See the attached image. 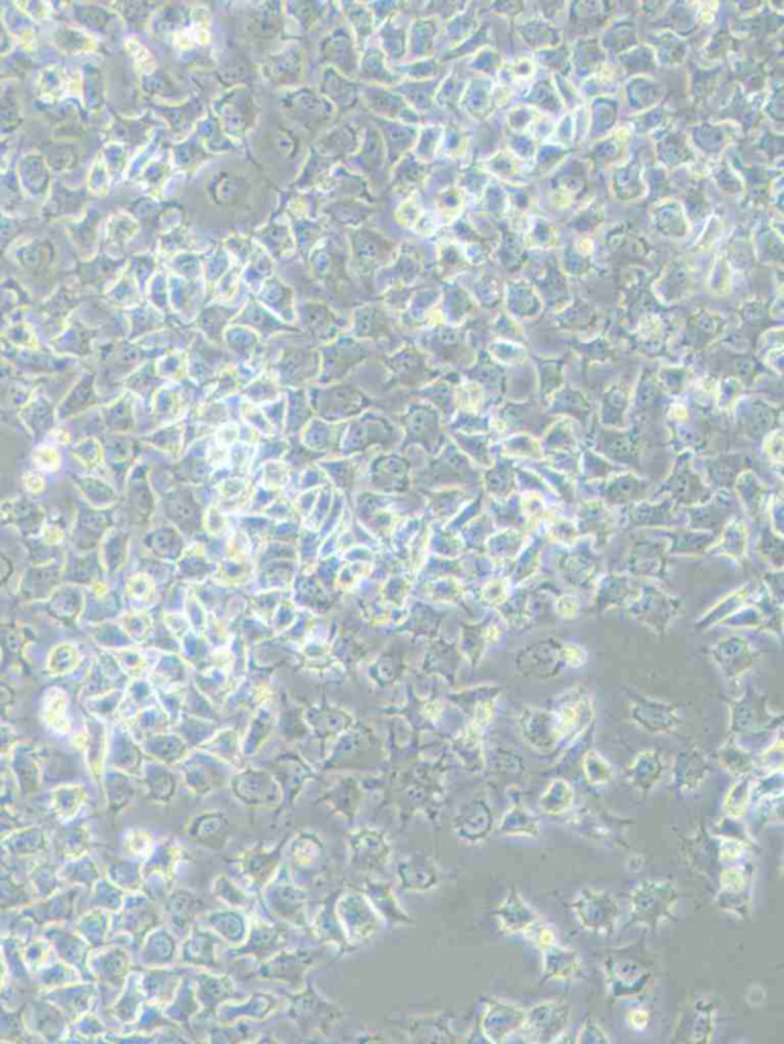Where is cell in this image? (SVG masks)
Returning a JSON list of instances; mask_svg holds the SVG:
<instances>
[{
    "instance_id": "cell-2",
    "label": "cell",
    "mask_w": 784,
    "mask_h": 1044,
    "mask_svg": "<svg viewBox=\"0 0 784 1044\" xmlns=\"http://www.w3.org/2000/svg\"><path fill=\"white\" fill-rule=\"evenodd\" d=\"M676 888L662 882H648L636 891L633 899L634 914H639L648 925L659 924L665 917L671 916V907L676 902H657L676 898Z\"/></svg>"
},
{
    "instance_id": "cell-5",
    "label": "cell",
    "mask_w": 784,
    "mask_h": 1044,
    "mask_svg": "<svg viewBox=\"0 0 784 1044\" xmlns=\"http://www.w3.org/2000/svg\"><path fill=\"white\" fill-rule=\"evenodd\" d=\"M296 57L293 53L281 54L276 56L275 60L268 63L267 71L272 74L273 79L284 80L282 83H288V80L293 79L294 74H298L299 65L296 62Z\"/></svg>"
},
{
    "instance_id": "cell-4",
    "label": "cell",
    "mask_w": 784,
    "mask_h": 1044,
    "mask_svg": "<svg viewBox=\"0 0 784 1044\" xmlns=\"http://www.w3.org/2000/svg\"><path fill=\"white\" fill-rule=\"evenodd\" d=\"M549 957H546V968H550L549 977L552 979H572L578 973L579 962L576 954L562 948H553Z\"/></svg>"
},
{
    "instance_id": "cell-3",
    "label": "cell",
    "mask_w": 784,
    "mask_h": 1044,
    "mask_svg": "<svg viewBox=\"0 0 784 1044\" xmlns=\"http://www.w3.org/2000/svg\"><path fill=\"white\" fill-rule=\"evenodd\" d=\"M567 1017H569V1011H567L566 1005L547 1002L536 1006L530 1011V1014H526L523 1026L532 1032L535 1037L533 1041L549 1040L550 1034H555L566 1025Z\"/></svg>"
},
{
    "instance_id": "cell-1",
    "label": "cell",
    "mask_w": 784,
    "mask_h": 1044,
    "mask_svg": "<svg viewBox=\"0 0 784 1044\" xmlns=\"http://www.w3.org/2000/svg\"><path fill=\"white\" fill-rule=\"evenodd\" d=\"M575 911L578 913L579 921L587 930L604 931L615 928L616 919L619 916L618 905L615 899L608 898L607 894L599 891H585L575 901Z\"/></svg>"
}]
</instances>
